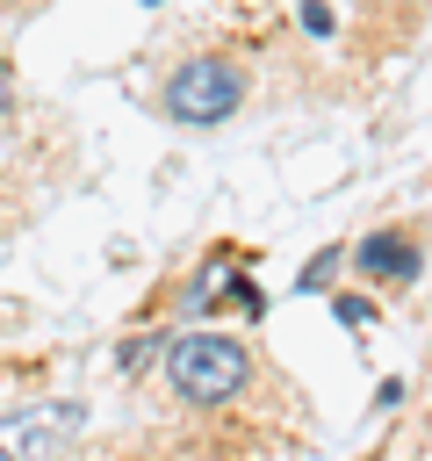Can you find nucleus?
<instances>
[{"mask_svg": "<svg viewBox=\"0 0 432 461\" xmlns=\"http://www.w3.org/2000/svg\"><path fill=\"white\" fill-rule=\"evenodd\" d=\"M79 425H86L79 403H36L22 418H0V461H50Z\"/></svg>", "mask_w": 432, "mask_h": 461, "instance_id": "obj_3", "label": "nucleus"}, {"mask_svg": "<svg viewBox=\"0 0 432 461\" xmlns=\"http://www.w3.org/2000/svg\"><path fill=\"white\" fill-rule=\"evenodd\" d=\"M346 259H353V267H360V281H374V288H410V281L425 274V245H418V230H410V223L367 230Z\"/></svg>", "mask_w": 432, "mask_h": 461, "instance_id": "obj_4", "label": "nucleus"}, {"mask_svg": "<svg viewBox=\"0 0 432 461\" xmlns=\"http://www.w3.org/2000/svg\"><path fill=\"white\" fill-rule=\"evenodd\" d=\"M245 65L238 58H180L158 86V115L180 122V130H216L245 108Z\"/></svg>", "mask_w": 432, "mask_h": 461, "instance_id": "obj_2", "label": "nucleus"}, {"mask_svg": "<svg viewBox=\"0 0 432 461\" xmlns=\"http://www.w3.org/2000/svg\"><path fill=\"white\" fill-rule=\"evenodd\" d=\"M7 115H14V65L0 58V122H7Z\"/></svg>", "mask_w": 432, "mask_h": 461, "instance_id": "obj_10", "label": "nucleus"}, {"mask_svg": "<svg viewBox=\"0 0 432 461\" xmlns=\"http://www.w3.org/2000/svg\"><path fill=\"white\" fill-rule=\"evenodd\" d=\"M338 324H353V331L374 324V303H367V295H338Z\"/></svg>", "mask_w": 432, "mask_h": 461, "instance_id": "obj_7", "label": "nucleus"}, {"mask_svg": "<svg viewBox=\"0 0 432 461\" xmlns=\"http://www.w3.org/2000/svg\"><path fill=\"white\" fill-rule=\"evenodd\" d=\"M302 22H310L317 36H331V7H324V0H302Z\"/></svg>", "mask_w": 432, "mask_h": 461, "instance_id": "obj_9", "label": "nucleus"}, {"mask_svg": "<svg viewBox=\"0 0 432 461\" xmlns=\"http://www.w3.org/2000/svg\"><path fill=\"white\" fill-rule=\"evenodd\" d=\"M144 7H158V0H144Z\"/></svg>", "mask_w": 432, "mask_h": 461, "instance_id": "obj_11", "label": "nucleus"}, {"mask_svg": "<svg viewBox=\"0 0 432 461\" xmlns=\"http://www.w3.org/2000/svg\"><path fill=\"white\" fill-rule=\"evenodd\" d=\"M151 346H166V339H158V331H151V339H130L115 360H122V367H137V360H151Z\"/></svg>", "mask_w": 432, "mask_h": 461, "instance_id": "obj_8", "label": "nucleus"}, {"mask_svg": "<svg viewBox=\"0 0 432 461\" xmlns=\"http://www.w3.org/2000/svg\"><path fill=\"white\" fill-rule=\"evenodd\" d=\"M166 382H173L180 403L216 411L252 382V353L230 331H180V339H166Z\"/></svg>", "mask_w": 432, "mask_h": 461, "instance_id": "obj_1", "label": "nucleus"}, {"mask_svg": "<svg viewBox=\"0 0 432 461\" xmlns=\"http://www.w3.org/2000/svg\"><path fill=\"white\" fill-rule=\"evenodd\" d=\"M216 303H238V310H252V317L266 310V295H259V281H252V274H230V288H223V295H209L202 310H216Z\"/></svg>", "mask_w": 432, "mask_h": 461, "instance_id": "obj_5", "label": "nucleus"}, {"mask_svg": "<svg viewBox=\"0 0 432 461\" xmlns=\"http://www.w3.org/2000/svg\"><path fill=\"white\" fill-rule=\"evenodd\" d=\"M338 267H346V252H338V245H331V252H317V259H310V267H302V274H295V288H302V295H317V288H324V281H331V274H338Z\"/></svg>", "mask_w": 432, "mask_h": 461, "instance_id": "obj_6", "label": "nucleus"}]
</instances>
